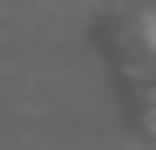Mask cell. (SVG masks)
Wrapping results in <instances>:
<instances>
[{
	"label": "cell",
	"mask_w": 156,
	"mask_h": 150,
	"mask_svg": "<svg viewBox=\"0 0 156 150\" xmlns=\"http://www.w3.org/2000/svg\"><path fill=\"white\" fill-rule=\"evenodd\" d=\"M143 41H149V55H156V21H149V34H143Z\"/></svg>",
	"instance_id": "cell-1"
}]
</instances>
